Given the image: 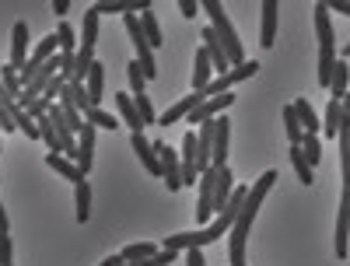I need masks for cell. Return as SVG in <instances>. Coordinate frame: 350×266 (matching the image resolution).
I'll use <instances>...</instances> for the list:
<instances>
[{"instance_id": "obj_1", "label": "cell", "mask_w": 350, "mask_h": 266, "mask_svg": "<svg viewBox=\"0 0 350 266\" xmlns=\"http://www.w3.org/2000/svg\"><path fill=\"white\" fill-rule=\"evenodd\" d=\"M277 179H280V175L270 168V172H262L259 179L249 186V196H245L242 214H239V221L231 224V231H228V263H231V266H249V263H245V239H249V228H252V221H256V214H259L262 200H267V193L273 189Z\"/></svg>"}, {"instance_id": "obj_2", "label": "cell", "mask_w": 350, "mask_h": 266, "mask_svg": "<svg viewBox=\"0 0 350 266\" xmlns=\"http://www.w3.org/2000/svg\"><path fill=\"white\" fill-rule=\"evenodd\" d=\"M315 36H319V60H315V81L329 88L333 67L340 60L336 53V36H333V21H329V8L326 4H315Z\"/></svg>"}, {"instance_id": "obj_3", "label": "cell", "mask_w": 350, "mask_h": 266, "mask_svg": "<svg viewBox=\"0 0 350 266\" xmlns=\"http://www.w3.org/2000/svg\"><path fill=\"white\" fill-rule=\"evenodd\" d=\"M200 8L207 11V18H211L214 36L221 39V46H224V53H228V64H231V67H242V64H245V49H242V39H239V32H235V25H231V18L224 14V4H221V0H203Z\"/></svg>"}, {"instance_id": "obj_4", "label": "cell", "mask_w": 350, "mask_h": 266, "mask_svg": "<svg viewBox=\"0 0 350 266\" xmlns=\"http://www.w3.org/2000/svg\"><path fill=\"white\" fill-rule=\"evenodd\" d=\"M235 105V92H224V95H214V98H203L189 116H186V123L189 127H200V123H211L217 120V116H224V109Z\"/></svg>"}, {"instance_id": "obj_5", "label": "cell", "mask_w": 350, "mask_h": 266, "mask_svg": "<svg viewBox=\"0 0 350 266\" xmlns=\"http://www.w3.org/2000/svg\"><path fill=\"white\" fill-rule=\"evenodd\" d=\"M256 74H259V64H256V60H245L242 67H231L228 74L214 77V81L207 84V92H203V98H214V95H224L228 88H235L239 81H249V77H256Z\"/></svg>"}, {"instance_id": "obj_6", "label": "cell", "mask_w": 350, "mask_h": 266, "mask_svg": "<svg viewBox=\"0 0 350 266\" xmlns=\"http://www.w3.org/2000/svg\"><path fill=\"white\" fill-rule=\"evenodd\" d=\"M154 151L161 158V179L172 193H179L183 189V168H179V155H175V147L165 144V140H154Z\"/></svg>"}, {"instance_id": "obj_7", "label": "cell", "mask_w": 350, "mask_h": 266, "mask_svg": "<svg viewBox=\"0 0 350 266\" xmlns=\"http://www.w3.org/2000/svg\"><path fill=\"white\" fill-rule=\"evenodd\" d=\"M228 158H231V120L228 116H217L214 120V158H211V165L228 168Z\"/></svg>"}, {"instance_id": "obj_8", "label": "cell", "mask_w": 350, "mask_h": 266, "mask_svg": "<svg viewBox=\"0 0 350 266\" xmlns=\"http://www.w3.org/2000/svg\"><path fill=\"white\" fill-rule=\"evenodd\" d=\"M277 11H280L277 0H262V8H259V46L262 49H270L277 42Z\"/></svg>"}, {"instance_id": "obj_9", "label": "cell", "mask_w": 350, "mask_h": 266, "mask_svg": "<svg viewBox=\"0 0 350 266\" xmlns=\"http://www.w3.org/2000/svg\"><path fill=\"white\" fill-rule=\"evenodd\" d=\"M200 42H203V53L211 56V67H214V74H217V77H221V74H228V70H231V64H228V53H224V46H221V39L214 36V28H211V25L203 28Z\"/></svg>"}, {"instance_id": "obj_10", "label": "cell", "mask_w": 350, "mask_h": 266, "mask_svg": "<svg viewBox=\"0 0 350 266\" xmlns=\"http://www.w3.org/2000/svg\"><path fill=\"white\" fill-rule=\"evenodd\" d=\"M95 127H88L84 123V130L77 133V158H74V165L84 172V175H92V165H95Z\"/></svg>"}, {"instance_id": "obj_11", "label": "cell", "mask_w": 350, "mask_h": 266, "mask_svg": "<svg viewBox=\"0 0 350 266\" xmlns=\"http://www.w3.org/2000/svg\"><path fill=\"white\" fill-rule=\"evenodd\" d=\"M102 14H137V11H151V0H98V4H92Z\"/></svg>"}, {"instance_id": "obj_12", "label": "cell", "mask_w": 350, "mask_h": 266, "mask_svg": "<svg viewBox=\"0 0 350 266\" xmlns=\"http://www.w3.org/2000/svg\"><path fill=\"white\" fill-rule=\"evenodd\" d=\"M133 151H137L140 165L148 168L151 175H161V158H158V151H154V144L144 137V133H133Z\"/></svg>"}, {"instance_id": "obj_13", "label": "cell", "mask_w": 350, "mask_h": 266, "mask_svg": "<svg viewBox=\"0 0 350 266\" xmlns=\"http://www.w3.org/2000/svg\"><path fill=\"white\" fill-rule=\"evenodd\" d=\"M11 67H25L28 64V25L25 21H18L14 25V32H11V60H8Z\"/></svg>"}, {"instance_id": "obj_14", "label": "cell", "mask_w": 350, "mask_h": 266, "mask_svg": "<svg viewBox=\"0 0 350 266\" xmlns=\"http://www.w3.org/2000/svg\"><path fill=\"white\" fill-rule=\"evenodd\" d=\"M200 102H203V95H200V92H193V95L179 98V102H175L165 116H158V127H175V120H186V116H189Z\"/></svg>"}, {"instance_id": "obj_15", "label": "cell", "mask_w": 350, "mask_h": 266, "mask_svg": "<svg viewBox=\"0 0 350 266\" xmlns=\"http://www.w3.org/2000/svg\"><path fill=\"white\" fill-rule=\"evenodd\" d=\"M116 105H120V116H123V123L130 127V133H144V120H140V112L133 105V95L116 92Z\"/></svg>"}, {"instance_id": "obj_16", "label": "cell", "mask_w": 350, "mask_h": 266, "mask_svg": "<svg viewBox=\"0 0 350 266\" xmlns=\"http://www.w3.org/2000/svg\"><path fill=\"white\" fill-rule=\"evenodd\" d=\"M84 92H88V98H92V109H102V92H105V67L95 60L92 64V74H88V81H84Z\"/></svg>"}, {"instance_id": "obj_17", "label": "cell", "mask_w": 350, "mask_h": 266, "mask_svg": "<svg viewBox=\"0 0 350 266\" xmlns=\"http://www.w3.org/2000/svg\"><path fill=\"white\" fill-rule=\"evenodd\" d=\"M214 81V67H211V56L203 53V46L196 49V70H193V92H207V84Z\"/></svg>"}, {"instance_id": "obj_18", "label": "cell", "mask_w": 350, "mask_h": 266, "mask_svg": "<svg viewBox=\"0 0 350 266\" xmlns=\"http://www.w3.org/2000/svg\"><path fill=\"white\" fill-rule=\"evenodd\" d=\"M231 193H235V175H231V165L217 172V186H214V214L224 211V203L231 200Z\"/></svg>"}, {"instance_id": "obj_19", "label": "cell", "mask_w": 350, "mask_h": 266, "mask_svg": "<svg viewBox=\"0 0 350 266\" xmlns=\"http://www.w3.org/2000/svg\"><path fill=\"white\" fill-rule=\"evenodd\" d=\"M46 165H49L53 172H60L64 179H67V183H74V186L88 179V175H84V172H81V168H77L70 158H64V155H46Z\"/></svg>"}, {"instance_id": "obj_20", "label": "cell", "mask_w": 350, "mask_h": 266, "mask_svg": "<svg viewBox=\"0 0 350 266\" xmlns=\"http://www.w3.org/2000/svg\"><path fill=\"white\" fill-rule=\"evenodd\" d=\"M347 92H350V64H347L343 56H340V60H336V67H333V77H329V95L340 102Z\"/></svg>"}, {"instance_id": "obj_21", "label": "cell", "mask_w": 350, "mask_h": 266, "mask_svg": "<svg viewBox=\"0 0 350 266\" xmlns=\"http://www.w3.org/2000/svg\"><path fill=\"white\" fill-rule=\"evenodd\" d=\"M0 81H4V98H8V102H18L21 92H25L18 67H11V64H8V67H0Z\"/></svg>"}, {"instance_id": "obj_22", "label": "cell", "mask_w": 350, "mask_h": 266, "mask_svg": "<svg viewBox=\"0 0 350 266\" xmlns=\"http://www.w3.org/2000/svg\"><path fill=\"white\" fill-rule=\"evenodd\" d=\"M74 207H77V221L88 224V217H92V183H77L74 186Z\"/></svg>"}, {"instance_id": "obj_23", "label": "cell", "mask_w": 350, "mask_h": 266, "mask_svg": "<svg viewBox=\"0 0 350 266\" xmlns=\"http://www.w3.org/2000/svg\"><path fill=\"white\" fill-rule=\"evenodd\" d=\"M284 130H287V140H291V147H301V140H305V130H301V120H298L295 105H284Z\"/></svg>"}, {"instance_id": "obj_24", "label": "cell", "mask_w": 350, "mask_h": 266, "mask_svg": "<svg viewBox=\"0 0 350 266\" xmlns=\"http://www.w3.org/2000/svg\"><path fill=\"white\" fill-rule=\"evenodd\" d=\"M295 112H298V120H301V130H305V133L323 130V120L315 116V109H312V102H308V98H298V102H295Z\"/></svg>"}, {"instance_id": "obj_25", "label": "cell", "mask_w": 350, "mask_h": 266, "mask_svg": "<svg viewBox=\"0 0 350 266\" xmlns=\"http://www.w3.org/2000/svg\"><path fill=\"white\" fill-rule=\"evenodd\" d=\"M291 165L298 172V183L301 186H315V168L308 165V158L301 155V147H291Z\"/></svg>"}, {"instance_id": "obj_26", "label": "cell", "mask_w": 350, "mask_h": 266, "mask_svg": "<svg viewBox=\"0 0 350 266\" xmlns=\"http://www.w3.org/2000/svg\"><path fill=\"white\" fill-rule=\"evenodd\" d=\"M340 123H343V105H340L336 98H329V105H326V112H323V133H326V137H336V133H340Z\"/></svg>"}, {"instance_id": "obj_27", "label": "cell", "mask_w": 350, "mask_h": 266, "mask_svg": "<svg viewBox=\"0 0 350 266\" xmlns=\"http://www.w3.org/2000/svg\"><path fill=\"white\" fill-rule=\"evenodd\" d=\"M84 123L95 127V130H120V120H116V116H109L105 109H88V112H84Z\"/></svg>"}, {"instance_id": "obj_28", "label": "cell", "mask_w": 350, "mask_h": 266, "mask_svg": "<svg viewBox=\"0 0 350 266\" xmlns=\"http://www.w3.org/2000/svg\"><path fill=\"white\" fill-rule=\"evenodd\" d=\"M161 249L154 242H133V245H123V263H137V259H148V256H158Z\"/></svg>"}, {"instance_id": "obj_29", "label": "cell", "mask_w": 350, "mask_h": 266, "mask_svg": "<svg viewBox=\"0 0 350 266\" xmlns=\"http://www.w3.org/2000/svg\"><path fill=\"white\" fill-rule=\"evenodd\" d=\"M140 28H144V36H148V46L158 49V46H161V25H158V18H154L151 11L140 14Z\"/></svg>"}, {"instance_id": "obj_30", "label": "cell", "mask_w": 350, "mask_h": 266, "mask_svg": "<svg viewBox=\"0 0 350 266\" xmlns=\"http://www.w3.org/2000/svg\"><path fill=\"white\" fill-rule=\"evenodd\" d=\"M126 81H130V95H133V98L148 95V77H144V70H140V64H137V60L126 67Z\"/></svg>"}, {"instance_id": "obj_31", "label": "cell", "mask_w": 350, "mask_h": 266, "mask_svg": "<svg viewBox=\"0 0 350 266\" xmlns=\"http://www.w3.org/2000/svg\"><path fill=\"white\" fill-rule=\"evenodd\" d=\"M301 155H305L308 165L315 168L319 161H323V140H319L315 133H305V140H301Z\"/></svg>"}, {"instance_id": "obj_32", "label": "cell", "mask_w": 350, "mask_h": 266, "mask_svg": "<svg viewBox=\"0 0 350 266\" xmlns=\"http://www.w3.org/2000/svg\"><path fill=\"white\" fill-rule=\"evenodd\" d=\"M56 39H60V53H77V36L74 28L67 21H60V28H56Z\"/></svg>"}, {"instance_id": "obj_33", "label": "cell", "mask_w": 350, "mask_h": 266, "mask_svg": "<svg viewBox=\"0 0 350 266\" xmlns=\"http://www.w3.org/2000/svg\"><path fill=\"white\" fill-rule=\"evenodd\" d=\"M133 105H137V112H140L144 127H158V116H154V105H151V98H148V95L133 98Z\"/></svg>"}, {"instance_id": "obj_34", "label": "cell", "mask_w": 350, "mask_h": 266, "mask_svg": "<svg viewBox=\"0 0 350 266\" xmlns=\"http://www.w3.org/2000/svg\"><path fill=\"white\" fill-rule=\"evenodd\" d=\"M67 92H70V102L81 109V116L92 109V98H88V92H84V84H67Z\"/></svg>"}, {"instance_id": "obj_35", "label": "cell", "mask_w": 350, "mask_h": 266, "mask_svg": "<svg viewBox=\"0 0 350 266\" xmlns=\"http://www.w3.org/2000/svg\"><path fill=\"white\" fill-rule=\"evenodd\" d=\"M14 259V242H11V235L4 231V235H0V266H8Z\"/></svg>"}, {"instance_id": "obj_36", "label": "cell", "mask_w": 350, "mask_h": 266, "mask_svg": "<svg viewBox=\"0 0 350 266\" xmlns=\"http://www.w3.org/2000/svg\"><path fill=\"white\" fill-rule=\"evenodd\" d=\"M179 14L183 18H196L200 14V4H196V0H179Z\"/></svg>"}, {"instance_id": "obj_37", "label": "cell", "mask_w": 350, "mask_h": 266, "mask_svg": "<svg viewBox=\"0 0 350 266\" xmlns=\"http://www.w3.org/2000/svg\"><path fill=\"white\" fill-rule=\"evenodd\" d=\"M186 266H207V259H203V249H186Z\"/></svg>"}, {"instance_id": "obj_38", "label": "cell", "mask_w": 350, "mask_h": 266, "mask_svg": "<svg viewBox=\"0 0 350 266\" xmlns=\"http://www.w3.org/2000/svg\"><path fill=\"white\" fill-rule=\"evenodd\" d=\"M329 11H336V14H347L350 18V0H333V4H326Z\"/></svg>"}, {"instance_id": "obj_39", "label": "cell", "mask_w": 350, "mask_h": 266, "mask_svg": "<svg viewBox=\"0 0 350 266\" xmlns=\"http://www.w3.org/2000/svg\"><path fill=\"white\" fill-rule=\"evenodd\" d=\"M67 11H70V0H53V14H60V21H64Z\"/></svg>"}, {"instance_id": "obj_40", "label": "cell", "mask_w": 350, "mask_h": 266, "mask_svg": "<svg viewBox=\"0 0 350 266\" xmlns=\"http://www.w3.org/2000/svg\"><path fill=\"white\" fill-rule=\"evenodd\" d=\"M11 228V221H8V211H4V203H0V235H4Z\"/></svg>"}, {"instance_id": "obj_41", "label": "cell", "mask_w": 350, "mask_h": 266, "mask_svg": "<svg viewBox=\"0 0 350 266\" xmlns=\"http://www.w3.org/2000/svg\"><path fill=\"white\" fill-rule=\"evenodd\" d=\"M98 266H126V263H123V256H109V259H102Z\"/></svg>"}, {"instance_id": "obj_42", "label": "cell", "mask_w": 350, "mask_h": 266, "mask_svg": "<svg viewBox=\"0 0 350 266\" xmlns=\"http://www.w3.org/2000/svg\"><path fill=\"white\" fill-rule=\"evenodd\" d=\"M340 56H343V60H350V42H343V53Z\"/></svg>"}, {"instance_id": "obj_43", "label": "cell", "mask_w": 350, "mask_h": 266, "mask_svg": "<svg viewBox=\"0 0 350 266\" xmlns=\"http://www.w3.org/2000/svg\"><path fill=\"white\" fill-rule=\"evenodd\" d=\"M0 151H4V133H0Z\"/></svg>"}, {"instance_id": "obj_44", "label": "cell", "mask_w": 350, "mask_h": 266, "mask_svg": "<svg viewBox=\"0 0 350 266\" xmlns=\"http://www.w3.org/2000/svg\"><path fill=\"white\" fill-rule=\"evenodd\" d=\"M0 98H4V81H0Z\"/></svg>"}, {"instance_id": "obj_45", "label": "cell", "mask_w": 350, "mask_h": 266, "mask_svg": "<svg viewBox=\"0 0 350 266\" xmlns=\"http://www.w3.org/2000/svg\"><path fill=\"white\" fill-rule=\"evenodd\" d=\"M8 266H11V263H8Z\"/></svg>"}, {"instance_id": "obj_46", "label": "cell", "mask_w": 350, "mask_h": 266, "mask_svg": "<svg viewBox=\"0 0 350 266\" xmlns=\"http://www.w3.org/2000/svg\"><path fill=\"white\" fill-rule=\"evenodd\" d=\"M347 95H350V92H347Z\"/></svg>"}]
</instances>
